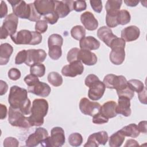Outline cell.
Masks as SVG:
<instances>
[{"instance_id": "cell-24", "label": "cell", "mask_w": 147, "mask_h": 147, "mask_svg": "<svg viewBox=\"0 0 147 147\" xmlns=\"http://www.w3.org/2000/svg\"><path fill=\"white\" fill-rule=\"evenodd\" d=\"M117 103L115 101L109 100L105 103L101 107L99 112L107 119L112 118L117 116Z\"/></svg>"}, {"instance_id": "cell-6", "label": "cell", "mask_w": 147, "mask_h": 147, "mask_svg": "<svg viewBox=\"0 0 147 147\" xmlns=\"http://www.w3.org/2000/svg\"><path fill=\"white\" fill-rule=\"evenodd\" d=\"M8 115V121L11 126L22 128H29L30 127L28 121V117H25L20 110L10 106Z\"/></svg>"}, {"instance_id": "cell-52", "label": "cell", "mask_w": 147, "mask_h": 147, "mask_svg": "<svg viewBox=\"0 0 147 147\" xmlns=\"http://www.w3.org/2000/svg\"><path fill=\"white\" fill-rule=\"evenodd\" d=\"M146 124H147V122L146 121H141L139 122L137 127H138V129L140 132H141L144 134L146 133V132H147Z\"/></svg>"}, {"instance_id": "cell-53", "label": "cell", "mask_w": 147, "mask_h": 147, "mask_svg": "<svg viewBox=\"0 0 147 147\" xmlns=\"http://www.w3.org/2000/svg\"><path fill=\"white\" fill-rule=\"evenodd\" d=\"M0 113L1 119H3L6 117L7 115V107L3 104H0Z\"/></svg>"}, {"instance_id": "cell-23", "label": "cell", "mask_w": 147, "mask_h": 147, "mask_svg": "<svg viewBox=\"0 0 147 147\" xmlns=\"http://www.w3.org/2000/svg\"><path fill=\"white\" fill-rule=\"evenodd\" d=\"M100 42L92 36L84 37L79 41V46L80 49L86 50H96L100 47Z\"/></svg>"}, {"instance_id": "cell-12", "label": "cell", "mask_w": 147, "mask_h": 147, "mask_svg": "<svg viewBox=\"0 0 147 147\" xmlns=\"http://www.w3.org/2000/svg\"><path fill=\"white\" fill-rule=\"evenodd\" d=\"M10 38L17 45H32L33 38V31L26 29L21 30L11 36Z\"/></svg>"}, {"instance_id": "cell-56", "label": "cell", "mask_w": 147, "mask_h": 147, "mask_svg": "<svg viewBox=\"0 0 147 147\" xmlns=\"http://www.w3.org/2000/svg\"><path fill=\"white\" fill-rule=\"evenodd\" d=\"M8 36V33L3 28L1 27V39H6Z\"/></svg>"}, {"instance_id": "cell-18", "label": "cell", "mask_w": 147, "mask_h": 147, "mask_svg": "<svg viewBox=\"0 0 147 147\" xmlns=\"http://www.w3.org/2000/svg\"><path fill=\"white\" fill-rule=\"evenodd\" d=\"M77 60L87 65H94L97 62V57L94 53L89 50L80 49L78 53Z\"/></svg>"}, {"instance_id": "cell-30", "label": "cell", "mask_w": 147, "mask_h": 147, "mask_svg": "<svg viewBox=\"0 0 147 147\" xmlns=\"http://www.w3.org/2000/svg\"><path fill=\"white\" fill-rule=\"evenodd\" d=\"M71 36L76 40H80L86 36V30L81 25H76L71 30Z\"/></svg>"}, {"instance_id": "cell-42", "label": "cell", "mask_w": 147, "mask_h": 147, "mask_svg": "<svg viewBox=\"0 0 147 147\" xmlns=\"http://www.w3.org/2000/svg\"><path fill=\"white\" fill-rule=\"evenodd\" d=\"M87 7L86 2L85 1H74L73 9L77 12H80L85 10Z\"/></svg>"}, {"instance_id": "cell-50", "label": "cell", "mask_w": 147, "mask_h": 147, "mask_svg": "<svg viewBox=\"0 0 147 147\" xmlns=\"http://www.w3.org/2000/svg\"><path fill=\"white\" fill-rule=\"evenodd\" d=\"M146 87H145L144 90L138 92V99L140 101L141 103L146 105Z\"/></svg>"}, {"instance_id": "cell-3", "label": "cell", "mask_w": 147, "mask_h": 147, "mask_svg": "<svg viewBox=\"0 0 147 147\" xmlns=\"http://www.w3.org/2000/svg\"><path fill=\"white\" fill-rule=\"evenodd\" d=\"M126 41L122 38H115L111 43L110 48L111 51L110 53V61L115 65H121L125 58V48Z\"/></svg>"}, {"instance_id": "cell-7", "label": "cell", "mask_w": 147, "mask_h": 147, "mask_svg": "<svg viewBox=\"0 0 147 147\" xmlns=\"http://www.w3.org/2000/svg\"><path fill=\"white\" fill-rule=\"evenodd\" d=\"M79 109L84 115L91 117L96 114L100 109L101 105L97 102L90 101L87 98H83L79 102Z\"/></svg>"}, {"instance_id": "cell-28", "label": "cell", "mask_w": 147, "mask_h": 147, "mask_svg": "<svg viewBox=\"0 0 147 147\" xmlns=\"http://www.w3.org/2000/svg\"><path fill=\"white\" fill-rule=\"evenodd\" d=\"M122 1L121 0H108L105 5L106 13H118L119 11Z\"/></svg>"}, {"instance_id": "cell-33", "label": "cell", "mask_w": 147, "mask_h": 147, "mask_svg": "<svg viewBox=\"0 0 147 147\" xmlns=\"http://www.w3.org/2000/svg\"><path fill=\"white\" fill-rule=\"evenodd\" d=\"M131 20L130 13L126 10H121L117 15V21L118 25H125L128 24Z\"/></svg>"}, {"instance_id": "cell-16", "label": "cell", "mask_w": 147, "mask_h": 147, "mask_svg": "<svg viewBox=\"0 0 147 147\" xmlns=\"http://www.w3.org/2000/svg\"><path fill=\"white\" fill-rule=\"evenodd\" d=\"M18 24V18L13 13H10L5 18L1 27L8 33L10 36H11L17 32L16 30Z\"/></svg>"}, {"instance_id": "cell-48", "label": "cell", "mask_w": 147, "mask_h": 147, "mask_svg": "<svg viewBox=\"0 0 147 147\" xmlns=\"http://www.w3.org/2000/svg\"><path fill=\"white\" fill-rule=\"evenodd\" d=\"M98 80H99V79L96 75L94 74H90L86 76L84 80V83L87 87H89L91 84Z\"/></svg>"}, {"instance_id": "cell-39", "label": "cell", "mask_w": 147, "mask_h": 147, "mask_svg": "<svg viewBox=\"0 0 147 147\" xmlns=\"http://www.w3.org/2000/svg\"><path fill=\"white\" fill-rule=\"evenodd\" d=\"M27 57V52L26 50L23 49L20 51L16 55L15 58V64L17 65L21 64L24 63H25Z\"/></svg>"}, {"instance_id": "cell-37", "label": "cell", "mask_w": 147, "mask_h": 147, "mask_svg": "<svg viewBox=\"0 0 147 147\" xmlns=\"http://www.w3.org/2000/svg\"><path fill=\"white\" fill-rule=\"evenodd\" d=\"M117 93L118 95V96H123V97H126L129 98V99H131L134 95V92L131 90L130 87L128 86V85L123 88V89L117 91Z\"/></svg>"}, {"instance_id": "cell-31", "label": "cell", "mask_w": 147, "mask_h": 147, "mask_svg": "<svg viewBox=\"0 0 147 147\" xmlns=\"http://www.w3.org/2000/svg\"><path fill=\"white\" fill-rule=\"evenodd\" d=\"M48 55L51 59L54 60H58L62 55L61 46L57 45H52L48 46Z\"/></svg>"}, {"instance_id": "cell-41", "label": "cell", "mask_w": 147, "mask_h": 147, "mask_svg": "<svg viewBox=\"0 0 147 147\" xmlns=\"http://www.w3.org/2000/svg\"><path fill=\"white\" fill-rule=\"evenodd\" d=\"M109 119L104 117L99 111L95 114L94 116H92V122L95 124L100 125L108 122Z\"/></svg>"}, {"instance_id": "cell-4", "label": "cell", "mask_w": 147, "mask_h": 147, "mask_svg": "<svg viewBox=\"0 0 147 147\" xmlns=\"http://www.w3.org/2000/svg\"><path fill=\"white\" fill-rule=\"evenodd\" d=\"M65 141L64 131L61 127L56 126L52 129L51 136H48L40 144L44 147H60Z\"/></svg>"}, {"instance_id": "cell-22", "label": "cell", "mask_w": 147, "mask_h": 147, "mask_svg": "<svg viewBox=\"0 0 147 147\" xmlns=\"http://www.w3.org/2000/svg\"><path fill=\"white\" fill-rule=\"evenodd\" d=\"M130 99L123 96H118V105L116 107L117 114H122L125 117H129L131 111L130 109Z\"/></svg>"}, {"instance_id": "cell-17", "label": "cell", "mask_w": 147, "mask_h": 147, "mask_svg": "<svg viewBox=\"0 0 147 147\" xmlns=\"http://www.w3.org/2000/svg\"><path fill=\"white\" fill-rule=\"evenodd\" d=\"M51 91L50 86L46 83L38 82L34 85L28 87V92L41 97H47Z\"/></svg>"}, {"instance_id": "cell-26", "label": "cell", "mask_w": 147, "mask_h": 147, "mask_svg": "<svg viewBox=\"0 0 147 147\" xmlns=\"http://www.w3.org/2000/svg\"><path fill=\"white\" fill-rule=\"evenodd\" d=\"M119 131L125 137H129L131 138H136L140 135V131L138 129L137 125L135 123H130L127 126H124Z\"/></svg>"}, {"instance_id": "cell-34", "label": "cell", "mask_w": 147, "mask_h": 147, "mask_svg": "<svg viewBox=\"0 0 147 147\" xmlns=\"http://www.w3.org/2000/svg\"><path fill=\"white\" fill-rule=\"evenodd\" d=\"M127 83L131 90L134 92H137V93L142 91L145 87L144 83L137 79H130L129 81H127Z\"/></svg>"}, {"instance_id": "cell-19", "label": "cell", "mask_w": 147, "mask_h": 147, "mask_svg": "<svg viewBox=\"0 0 147 147\" xmlns=\"http://www.w3.org/2000/svg\"><path fill=\"white\" fill-rule=\"evenodd\" d=\"M80 21L84 27L88 30H95L98 26V20L90 11H86L82 14Z\"/></svg>"}, {"instance_id": "cell-32", "label": "cell", "mask_w": 147, "mask_h": 147, "mask_svg": "<svg viewBox=\"0 0 147 147\" xmlns=\"http://www.w3.org/2000/svg\"><path fill=\"white\" fill-rule=\"evenodd\" d=\"M30 72L37 77H42L45 73V67L42 63H36L30 67Z\"/></svg>"}, {"instance_id": "cell-5", "label": "cell", "mask_w": 147, "mask_h": 147, "mask_svg": "<svg viewBox=\"0 0 147 147\" xmlns=\"http://www.w3.org/2000/svg\"><path fill=\"white\" fill-rule=\"evenodd\" d=\"M12 7L13 14L18 18L29 20L32 13V3L27 4L21 0H8Z\"/></svg>"}, {"instance_id": "cell-51", "label": "cell", "mask_w": 147, "mask_h": 147, "mask_svg": "<svg viewBox=\"0 0 147 147\" xmlns=\"http://www.w3.org/2000/svg\"><path fill=\"white\" fill-rule=\"evenodd\" d=\"M8 90L7 84L3 80H0V95L2 96L6 93Z\"/></svg>"}, {"instance_id": "cell-9", "label": "cell", "mask_w": 147, "mask_h": 147, "mask_svg": "<svg viewBox=\"0 0 147 147\" xmlns=\"http://www.w3.org/2000/svg\"><path fill=\"white\" fill-rule=\"evenodd\" d=\"M27 57L25 64L31 67L36 63H42L47 57V53L41 49H30L26 50Z\"/></svg>"}, {"instance_id": "cell-15", "label": "cell", "mask_w": 147, "mask_h": 147, "mask_svg": "<svg viewBox=\"0 0 147 147\" xmlns=\"http://www.w3.org/2000/svg\"><path fill=\"white\" fill-rule=\"evenodd\" d=\"M105 89L104 83L99 80L89 87L88 96L92 100H98L103 96Z\"/></svg>"}, {"instance_id": "cell-25", "label": "cell", "mask_w": 147, "mask_h": 147, "mask_svg": "<svg viewBox=\"0 0 147 147\" xmlns=\"http://www.w3.org/2000/svg\"><path fill=\"white\" fill-rule=\"evenodd\" d=\"M13 48L9 43L2 44L0 46V65L7 64L13 53Z\"/></svg>"}, {"instance_id": "cell-29", "label": "cell", "mask_w": 147, "mask_h": 147, "mask_svg": "<svg viewBox=\"0 0 147 147\" xmlns=\"http://www.w3.org/2000/svg\"><path fill=\"white\" fill-rule=\"evenodd\" d=\"M49 83L54 87L60 86L63 82L62 76L57 72H51L47 76Z\"/></svg>"}, {"instance_id": "cell-40", "label": "cell", "mask_w": 147, "mask_h": 147, "mask_svg": "<svg viewBox=\"0 0 147 147\" xmlns=\"http://www.w3.org/2000/svg\"><path fill=\"white\" fill-rule=\"evenodd\" d=\"M59 18V16L54 11L46 16H44V20H45L47 23H49L51 25H53L57 22Z\"/></svg>"}, {"instance_id": "cell-27", "label": "cell", "mask_w": 147, "mask_h": 147, "mask_svg": "<svg viewBox=\"0 0 147 147\" xmlns=\"http://www.w3.org/2000/svg\"><path fill=\"white\" fill-rule=\"evenodd\" d=\"M124 140L125 136L118 130L110 137L109 144L111 147H119L122 145Z\"/></svg>"}, {"instance_id": "cell-43", "label": "cell", "mask_w": 147, "mask_h": 147, "mask_svg": "<svg viewBox=\"0 0 147 147\" xmlns=\"http://www.w3.org/2000/svg\"><path fill=\"white\" fill-rule=\"evenodd\" d=\"M79 49L78 48H73L71 49L68 53L67 56V61L68 63H72L75 61H77V55Z\"/></svg>"}, {"instance_id": "cell-14", "label": "cell", "mask_w": 147, "mask_h": 147, "mask_svg": "<svg viewBox=\"0 0 147 147\" xmlns=\"http://www.w3.org/2000/svg\"><path fill=\"white\" fill-rule=\"evenodd\" d=\"M55 11L59 18L66 17L73 9L74 1H54Z\"/></svg>"}, {"instance_id": "cell-2", "label": "cell", "mask_w": 147, "mask_h": 147, "mask_svg": "<svg viewBox=\"0 0 147 147\" xmlns=\"http://www.w3.org/2000/svg\"><path fill=\"white\" fill-rule=\"evenodd\" d=\"M48 103L44 99H36L33 101L30 109V115L28 121L31 126H40L43 125L44 118L48 111Z\"/></svg>"}, {"instance_id": "cell-38", "label": "cell", "mask_w": 147, "mask_h": 147, "mask_svg": "<svg viewBox=\"0 0 147 147\" xmlns=\"http://www.w3.org/2000/svg\"><path fill=\"white\" fill-rule=\"evenodd\" d=\"M48 29V23L44 20H39L36 22L35 24V30L36 32L38 33H44Z\"/></svg>"}, {"instance_id": "cell-49", "label": "cell", "mask_w": 147, "mask_h": 147, "mask_svg": "<svg viewBox=\"0 0 147 147\" xmlns=\"http://www.w3.org/2000/svg\"><path fill=\"white\" fill-rule=\"evenodd\" d=\"M7 14V6L6 3L2 1L1 3V8H0V17L1 18H3L5 17Z\"/></svg>"}, {"instance_id": "cell-1", "label": "cell", "mask_w": 147, "mask_h": 147, "mask_svg": "<svg viewBox=\"0 0 147 147\" xmlns=\"http://www.w3.org/2000/svg\"><path fill=\"white\" fill-rule=\"evenodd\" d=\"M8 102L13 109L20 110L25 115L30 114L31 102L28 98V91L17 86H13L10 89Z\"/></svg>"}, {"instance_id": "cell-54", "label": "cell", "mask_w": 147, "mask_h": 147, "mask_svg": "<svg viewBox=\"0 0 147 147\" xmlns=\"http://www.w3.org/2000/svg\"><path fill=\"white\" fill-rule=\"evenodd\" d=\"M139 145L138 142L133 139L127 140L125 144V146H138Z\"/></svg>"}, {"instance_id": "cell-8", "label": "cell", "mask_w": 147, "mask_h": 147, "mask_svg": "<svg viewBox=\"0 0 147 147\" xmlns=\"http://www.w3.org/2000/svg\"><path fill=\"white\" fill-rule=\"evenodd\" d=\"M48 137V133L45 128L38 127L33 133L29 136L25 141V145L28 147L36 146Z\"/></svg>"}, {"instance_id": "cell-13", "label": "cell", "mask_w": 147, "mask_h": 147, "mask_svg": "<svg viewBox=\"0 0 147 147\" xmlns=\"http://www.w3.org/2000/svg\"><path fill=\"white\" fill-rule=\"evenodd\" d=\"M37 13L41 16H46L55 11L54 1L52 0H36L33 2Z\"/></svg>"}, {"instance_id": "cell-35", "label": "cell", "mask_w": 147, "mask_h": 147, "mask_svg": "<svg viewBox=\"0 0 147 147\" xmlns=\"http://www.w3.org/2000/svg\"><path fill=\"white\" fill-rule=\"evenodd\" d=\"M83 141L82 136L79 133H73L68 137V142L72 146H79Z\"/></svg>"}, {"instance_id": "cell-11", "label": "cell", "mask_w": 147, "mask_h": 147, "mask_svg": "<svg viewBox=\"0 0 147 147\" xmlns=\"http://www.w3.org/2000/svg\"><path fill=\"white\" fill-rule=\"evenodd\" d=\"M108 134L105 131H100L90 135L84 147H98L99 145H105L108 141Z\"/></svg>"}, {"instance_id": "cell-36", "label": "cell", "mask_w": 147, "mask_h": 147, "mask_svg": "<svg viewBox=\"0 0 147 147\" xmlns=\"http://www.w3.org/2000/svg\"><path fill=\"white\" fill-rule=\"evenodd\" d=\"M118 12L115 13H106V23L107 27L115 28L118 25L117 21V15Z\"/></svg>"}, {"instance_id": "cell-44", "label": "cell", "mask_w": 147, "mask_h": 147, "mask_svg": "<svg viewBox=\"0 0 147 147\" xmlns=\"http://www.w3.org/2000/svg\"><path fill=\"white\" fill-rule=\"evenodd\" d=\"M24 82L28 87H30L40 82V80L37 76L32 74H29L25 77Z\"/></svg>"}, {"instance_id": "cell-46", "label": "cell", "mask_w": 147, "mask_h": 147, "mask_svg": "<svg viewBox=\"0 0 147 147\" xmlns=\"http://www.w3.org/2000/svg\"><path fill=\"white\" fill-rule=\"evenodd\" d=\"M19 145V141L14 137H9L5 139L3 141V146L5 147L12 146L17 147Z\"/></svg>"}, {"instance_id": "cell-45", "label": "cell", "mask_w": 147, "mask_h": 147, "mask_svg": "<svg viewBox=\"0 0 147 147\" xmlns=\"http://www.w3.org/2000/svg\"><path fill=\"white\" fill-rule=\"evenodd\" d=\"M20 71L16 68H12L8 71V77L12 80H17L21 77Z\"/></svg>"}, {"instance_id": "cell-21", "label": "cell", "mask_w": 147, "mask_h": 147, "mask_svg": "<svg viewBox=\"0 0 147 147\" xmlns=\"http://www.w3.org/2000/svg\"><path fill=\"white\" fill-rule=\"evenodd\" d=\"M97 36L109 47H110L112 41L117 37V36L113 33L111 29L106 26H101L98 29Z\"/></svg>"}, {"instance_id": "cell-10", "label": "cell", "mask_w": 147, "mask_h": 147, "mask_svg": "<svg viewBox=\"0 0 147 147\" xmlns=\"http://www.w3.org/2000/svg\"><path fill=\"white\" fill-rule=\"evenodd\" d=\"M84 71V66L80 61L77 60L64 65L61 69V74L67 77H75L81 75Z\"/></svg>"}, {"instance_id": "cell-55", "label": "cell", "mask_w": 147, "mask_h": 147, "mask_svg": "<svg viewBox=\"0 0 147 147\" xmlns=\"http://www.w3.org/2000/svg\"><path fill=\"white\" fill-rule=\"evenodd\" d=\"M124 3L128 6L134 7L138 4L139 1L136 0H125Z\"/></svg>"}, {"instance_id": "cell-20", "label": "cell", "mask_w": 147, "mask_h": 147, "mask_svg": "<svg viewBox=\"0 0 147 147\" xmlns=\"http://www.w3.org/2000/svg\"><path fill=\"white\" fill-rule=\"evenodd\" d=\"M140 34V29L136 26L130 25L122 30L121 36L125 41L131 42L138 39Z\"/></svg>"}, {"instance_id": "cell-47", "label": "cell", "mask_w": 147, "mask_h": 147, "mask_svg": "<svg viewBox=\"0 0 147 147\" xmlns=\"http://www.w3.org/2000/svg\"><path fill=\"white\" fill-rule=\"evenodd\" d=\"M91 6L93 10L98 13H100L102 10V1H90Z\"/></svg>"}]
</instances>
